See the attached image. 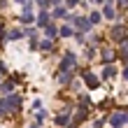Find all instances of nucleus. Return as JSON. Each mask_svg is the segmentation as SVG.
<instances>
[{
    "mask_svg": "<svg viewBox=\"0 0 128 128\" xmlns=\"http://www.w3.org/2000/svg\"><path fill=\"white\" fill-rule=\"evenodd\" d=\"M21 105V98L19 96H14V93H10L7 98H2V100H0V107H2L5 112H10V110H16Z\"/></svg>",
    "mask_w": 128,
    "mask_h": 128,
    "instance_id": "f257e3e1",
    "label": "nucleus"
},
{
    "mask_svg": "<svg viewBox=\"0 0 128 128\" xmlns=\"http://www.w3.org/2000/svg\"><path fill=\"white\" fill-rule=\"evenodd\" d=\"M74 63H77V61H74V54H72V51H68V54L63 56V61H61V68H58L61 74H70V70L74 68Z\"/></svg>",
    "mask_w": 128,
    "mask_h": 128,
    "instance_id": "f03ea898",
    "label": "nucleus"
},
{
    "mask_svg": "<svg viewBox=\"0 0 128 128\" xmlns=\"http://www.w3.org/2000/svg\"><path fill=\"white\" fill-rule=\"evenodd\" d=\"M77 2H79V0H68V5H70V7H74Z\"/></svg>",
    "mask_w": 128,
    "mask_h": 128,
    "instance_id": "412c9836",
    "label": "nucleus"
},
{
    "mask_svg": "<svg viewBox=\"0 0 128 128\" xmlns=\"http://www.w3.org/2000/svg\"><path fill=\"white\" fill-rule=\"evenodd\" d=\"M110 124L114 126V128H121L124 124H128V114H126V112H116V114H112Z\"/></svg>",
    "mask_w": 128,
    "mask_h": 128,
    "instance_id": "20e7f679",
    "label": "nucleus"
},
{
    "mask_svg": "<svg viewBox=\"0 0 128 128\" xmlns=\"http://www.w3.org/2000/svg\"><path fill=\"white\" fill-rule=\"evenodd\" d=\"M84 82H86V86H91V88L98 86V77H96L91 70H86V72H84Z\"/></svg>",
    "mask_w": 128,
    "mask_h": 128,
    "instance_id": "423d86ee",
    "label": "nucleus"
},
{
    "mask_svg": "<svg viewBox=\"0 0 128 128\" xmlns=\"http://www.w3.org/2000/svg\"><path fill=\"white\" fill-rule=\"evenodd\" d=\"M7 37H10V40H21V37H24V33H21L19 28H16V30H12V33L7 35Z\"/></svg>",
    "mask_w": 128,
    "mask_h": 128,
    "instance_id": "4468645a",
    "label": "nucleus"
},
{
    "mask_svg": "<svg viewBox=\"0 0 128 128\" xmlns=\"http://www.w3.org/2000/svg\"><path fill=\"white\" fill-rule=\"evenodd\" d=\"M63 14H65V10H63V7H58V10H54V16H63Z\"/></svg>",
    "mask_w": 128,
    "mask_h": 128,
    "instance_id": "6ab92c4d",
    "label": "nucleus"
},
{
    "mask_svg": "<svg viewBox=\"0 0 128 128\" xmlns=\"http://www.w3.org/2000/svg\"><path fill=\"white\" fill-rule=\"evenodd\" d=\"M49 2H51V0H37V5H40V7H47Z\"/></svg>",
    "mask_w": 128,
    "mask_h": 128,
    "instance_id": "aec40b11",
    "label": "nucleus"
},
{
    "mask_svg": "<svg viewBox=\"0 0 128 128\" xmlns=\"http://www.w3.org/2000/svg\"><path fill=\"white\" fill-rule=\"evenodd\" d=\"M56 124H58V126L68 124V112H65V114H58V116H56Z\"/></svg>",
    "mask_w": 128,
    "mask_h": 128,
    "instance_id": "2eb2a0df",
    "label": "nucleus"
},
{
    "mask_svg": "<svg viewBox=\"0 0 128 128\" xmlns=\"http://www.w3.org/2000/svg\"><path fill=\"white\" fill-rule=\"evenodd\" d=\"M30 21H35V16H33L30 12H24V14H21V24H30Z\"/></svg>",
    "mask_w": 128,
    "mask_h": 128,
    "instance_id": "9b49d317",
    "label": "nucleus"
},
{
    "mask_svg": "<svg viewBox=\"0 0 128 128\" xmlns=\"http://www.w3.org/2000/svg\"><path fill=\"white\" fill-rule=\"evenodd\" d=\"M0 114H5V110H2V107H0Z\"/></svg>",
    "mask_w": 128,
    "mask_h": 128,
    "instance_id": "a878e982",
    "label": "nucleus"
},
{
    "mask_svg": "<svg viewBox=\"0 0 128 128\" xmlns=\"http://www.w3.org/2000/svg\"><path fill=\"white\" fill-rule=\"evenodd\" d=\"M0 91H2V93H10V91H12V82H7V84H2V86H0Z\"/></svg>",
    "mask_w": 128,
    "mask_h": 128,
    "instance_id": "f3484780",
    "label": "nucleus"
},
{
    "mask_svg": "<svg viewBox=\"0 0 128 128\" xmlns=\"http://www.w3.org/2000/svg\"><path fill=\"white\" fill-rule=\"evenodd\" d=\"M58 35H61V37H70V35H72V28H70V26H63L61 30H58Z\"/></svg>",
    "mask_w": 128,
    "mask_h": 128,
    "instance_id": "ddd939ff",
    "label": "nucleus"
},
{
    "mask_svg": "<svg viewBox=\"0 0 128 128\" xmlns=\"http://www.w3.org/2000/svg\"><path fill=\"white\" fill-rule=\"evenodd\" d=\"M124 61H126V63H128V51H124Z\"/></svg>",
    "mask_w": 128,
    "mask_h": 128,
    "instance_id": "5701e85b",
    "label": "nucleus"
},
{
    "mask_svg": "<svg viewBox=\"0 0 128 128\" xmlns=\"http://www.w3.org/2000/svg\"><path fill=\"white\" fill-rule=\"evenodd\" d=\"M70 24L74 26V28H77V30L79 33H86L88 30V28H91L93 24H91V21H88V19H84V16H70Z\"/></svg>",
    "mask_w": 128,
    "mask_h": 128,
    "instance_id": "7ed1b4c3",
    "label": "nucleus"
},
{
    "mask_svg": "<svg viewBox=\"0 0 128 128\" xmlns=\"http://www.w3.org/2000/svg\"><path fill=\"white\" fill-rule=\"evenodd\" d=\"M114 74H116V68L112 65V63H107V65H105V70H102V79H112Z\"/></svg>",
    "mask_w": 128,
    "mask_h": 128,
    "instance_id": "0eeeda50",
    "label": "nucleus"
},
{
    "mask_svg": "<svg viewBox=\"0 0 128 128\" xmlns=\"http://www.w3.org/2000/svg\"><path fill=\"white\" fill-rule=\"evenodd\" d=\"M102 14H105V19H114V10H112V5H105Z\"/></svg>",
    "mask_w": 128,
    "mask_h": 128,
    "instance_id": "f8f14e48",
    "label": "nucleus"
},
{
    "mask_svg": "<svg viewBox=\"0 0 128 128\" xmlns=\"http://www.w3.org/2000/svg\"><path fill=\"white\" fill-rule=\"evenodd\" d=\"M88 21H91V24L96 26V24H98V21H100V14H98V12H93V14H91V16H88Z\"/></svg>",
    "mask_w": 128,
    "mask_h": 128,
    "instance_id": "dca6fc26",
    "label": "nucleus"
},
{
    "mask_svg": "<svg viewBox=\"0 0 128 128\" xmlns=\"http://www.w3.org/2000/svg\"><path fill=\"white\" fill-rule=\"evenodd\" d=\"M124 79L128 82V68H126V70H124Z\"/></svg>",
    "mask_w": 128,
    "mask_h": 128,
    "instance_id": "4be33fe9",
    "label": "nucleus"
},
{
    "mask_svg": "<svg viewBox=\"0 0 128 128\" xmlns=\"http://www.w3.org/2000/svg\"><path fill=\"white\" fill-rule=\"evenodd\" d=\"M47 35H49V37H51V40H54V37H56V35H58V28H56V26H54V24H49V26H47Z\"/></svg>",
    "mask_w": 128,
    "mask_h": 128,
    "instance_id": "9d476101",
    "label": "nucleus"
},
{
    "mask_svg": "<svg viewBox=\"0 0 128 128\" xmlns=\"http://www.w3.org/2000/svg\"><path fill=\"white\" fill-rule=\"evenodd\" d=\"M37 26H42V28L49 26V14L47 12H40V14H37Z\"/></svg>",
    "mask_w": 128,
    "mask_h": 128,
    "instance_id": "6e6552de",
    "label": "nucleus"
},
{
    "mask_svg": "<svg viewBox=\"0 0 128 128\" xmlns=\"http://www.w3.org/2000/svg\"><path fill=\"white\" fill-rule=\"evenodd\" d=\"M110 33H112V37H114L116 42H121L124 37H126V28H124V26H114V28H112Z\"/></svg>",
    "mask_w": 128,
    "mask_h": 128,
    "instance_id": "39448f33",
    "label": "nucleus"
},
{
    "mask_svg": "<svg viewBox=\"0 0 128 128\" xmlns=\"http://www.w3.org/2000/svg\"><path fill=\"white\" fill-rule=\"evenodd\" d=\"M30 128H37V126H30Z\"/></svg>",
    "mask_w": 128,
    "mask_h": 128,
    "instance_id": "bb28decb",
    "label": "nucleus"
},
{
    "mask_svg": "<svg viewBox=\"0 0 128 128\" xmlns=\"http://www.w3.org/2000/svg\"><path fill=\"white\" fill-rule=\"evenodd\" d=\"M40 47H42V51H49V49H51V40H47V42H42Z\"/></svg>",
    "mask_w": 128,
    "mask_h": 128,
    "instance_id": "a211bd4d",
    "label": "nucleus"
},
{
    "mask_svg": "<svg viewBox=\"0 0 128 128\" xmlns=\"http://www.w3.org/2000/svg\"><path fill=\"white\" fill-rule=\"evenodd\" d=\"M16 2H28V0H16Z\"/></svg>",
    "mask_w": 128,
    "mask_h": 128,
    "instance_id": "393cba45",
    "label": "nucleus"
},
{
    "mask_svg": "<svg viewBox=\"0 0 128 128\" xmlns=\"http://www.w3.org/2000/svg\"><path fill=\"white\" fill-rule=\"evenodd\" d=\"M114 58H116V56H114V51H112V49H105V51H102V61H105V65L112 63Z\"/></svg>",
    "mask_w": 128,
    "mask_h": 128,
    "instance_id": "1a4fd4ad",
    "label": "nucleus"
},
{
    "mask_svg": "<svg viewBox=\"0 0 128 128\" xmlns=\"http://www.w3.org/2000/svg\"><path fill=\"white\" fill-rule=\"evenodd\" d=\"M91 2H102V0H91Z\"/></svg>",
    "mask_w": 128,
    "mask_h": 128,
    "instance_id": "b1692460",
    "label": "nucleus"
}]
</instances>
